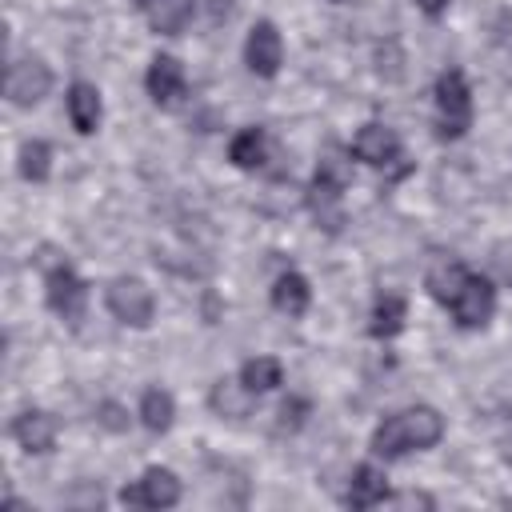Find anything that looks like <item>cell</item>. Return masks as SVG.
Listing matches in <instances>:
<instances>
[{
  "mask_svg": "<svg viewBox=\"0 0 512 512\" xmlns=\"http://www.w3.org/2000/svg\"><path fill=\"white\" fill-rule=\"evenodd\" d=\"M68 120L76 132H96L100 124V92L92 84H72L68 88Z\"/></svg>",
  "mask_w": 512,
  "mask_h": 512,
  "instance_id": "obj_17",
  "label": "cell"
},
{
  "mask_svg": "<svg viewBox=\"0 0 512 512\" xmlns=\"http://www.w3.org/2000/svg\"><path fill=\"white\" fill-rule=\"evenodd\" d=\"M240 380H244L252 392H272V388L284 380V368H280V360H272V356H256V360H248V364L240 368Z\"/></svg>",
  "mask_w": 512,
  "mask_h": 512,
  "instance_id": "obj_22",
  "label": "cell"
},
{
  "mask_svg": "<svg viewBox=\"0 0 512 512\" xmlns=\"http://www.w3.org/2000/svg\"><path fill=\"white\" fill-rule=\"evenodd\" d=\"M308 300H312V288H308V280H304L300 272L276 276V284H272V304H276V312H284V316H304V312H308Z\"/></svg>",
  "mask_w": 512,
  "mask_h": 512,
  "instance_id": "obj_16",
  "label": "cell"
},
{
  "mask_svg": "<svg viewBox=\"0 0 512 512\" xmlns=\"http://www.w3.org/2000/svg\"><path fill=\"white\" fill-rule=\"evenodd\" d=\"M340 184H328V180H312V188H308V208H312V216L328 228V232H340V224H344V208H340Z\"/></svg>",
  "mask_w": 512,
  "mask_h": 512,
  "instance_id": "obj_14",
  "label": "cell"
},
{
  "mask_svg": "<svg viewBox=\"0 0 512 512\" xmlns=\"http://www.w3.org/2000/svg\"><path fill=\"white\" fill-rule=\"evenodd\" d=\"M56 252H48L44 248V256H40V268H44V284H48V308L64 320V324H80L84 320V308H88V284L72 272V264L60 256V260H52Z\"/></svg>",
  "mask_w": 512,
  "mask_h": 512,
  "instance_id": "obj_2",
  "label": "cell"
},
{
  "mask_svg": "<svg viewBox=\"0 0 512 512\" xmlns=\"http://www.w3.org/2000/svg\"><path fill=\"white\" fill-rule=\"evenodd\" d=\"M420 4V12H428V16H440L444 8H448V0H416Z\"/></svg>",
  "mask_w": 512,
  "mask_h": 512,
  "instance_id": "obj_26",
  "label": "cell"
},
{
  "mask_svg": "<svg viewBox=\"0 0 512 512\" xmlns=\"http://www.w3.org/2000/svg\"><path fill=\"white\" fill-rule=\"evenodd\" d=\"M100 420H104L108 428H116V432H120V428H128V420H124V408H120V404H100Z\"/></svg>",
  "mask_w": 512,
  "mask_h": 512,
  "instance_id": "obj_25",
  "label": "cell"
},
{
  "mask_svg": "<svg viewBox=\"0 0 512 512\" xmlns=\"http://www.w3.org/2000/svg\"><path fill=\"white\" fill-rule=\"evenodd\" d=\"M48 168H52V148L44 140H28L20 148V176L24 180H48Z\"/></svg>",
  "mask_w": 512,
  "mask_h": 512,
  "instance_id": "obj_23",
  "label": "cell"
},
{
  "mask_svg": "<svg viewBox=\"0 0 512 512\" xmlns=\"http://www.w3.org/2000/svg\"><path fill=\"white\" fill-rule=\"evenodd\" d=\"M304 416H308V404H304V400H284L276 428H280V432H296V428L304 424Z\"/></svg>",
  "mask_w": 512,
  "mask_h": 512,
  "instance_id": "obj_24",
  "label": "cell"
},
{
  "mask_svg": "<svg viewBox=\"0 0 512 512\" xmlns=\"http://www.w3.org/2000/svg\"><path fill=\"white\" fill-rule=\"evenodd\" d=\"M244 60L256 76H276L280 72V60H284V44H280V32L272 20H256L252 32H248V44H244Z\"/></svg>",
  "mask_w": 512,
  "mask_h": 512,
  "instance_id": "obj_8",
  "label": "cell"
},
{
  "mask_svg": "<svg viewBox=\"0 0 512 512\" xmlns=\"http://www.w3.org/2000/svg\"><path fill=\"white\" fill-rule=\"evenodd\" d=\"M144 84H148V96L160 104V108H176L180 100H184V68H180V60L176 56H156L152 64H148V76H144Z\"/></svg>",
  "mask_w": 512,
  "mask_h": 512,
  "instance_id": "obj_9",
  "label": "cell"
},
{
  "mask_svg": "<svg viewBox=\"0 0 512 512\" xmlns=\"http://www.w3.org/2000/svg\"><path fill=\"white\" fill-rule=\"evenodd\" d=\"M472 124V92H468V80L460 68H448L440 72L436 80V132L444 140H456L464 136Z\"/></svg>",
  "mask_w": 512,
  "mask_h": 512,
  "instance_id": "obj_3",
  "label": "cell"
},
{
  "mask_svg": "<svg viewBox=\"0 0 512 512\" xmlns=\"http://www.w3.org/2000/svg\"><path fill=\"white\" fill-rule=\"evenodd\" d=\"M440 436H444V416L428 404H416V408H404L380 420V428L372 432V452L380 460H400L408 452L432 448Z\"/></svg>",
  "mask_w": 512,
  "mask_h": 512,
  "instance_id": "obj_1",
  "label": "cell"
},
{
  "mask_svg": "<svg viewBox=\"0 0 512 512\" xmlns=\"http://www.w3.org/2000/svg\"><path fill=\"white\" fill-rule=\"evenodd\" d=\"M48 88H52V72H48L44 60L28 56V60H16V64L8 68L4 92H8V100H12L16 108H32V104H40V100L48 96Z\"/></svg>",
  "mask_w": 512,
  "mask_h": 512,
  "instance_id": "obj_6",
  "label": "cell"
},
{
  "mask_svg": "<svg viewBox=\"0 0 512 512\" xmlns=\"http://www.w3.org/2000/svg\"><path fill=\"white\" fill-rule=\"evenodd\" d=\"M352 152H356V160H364L372 168H388L392 160H400V136L384 124H364L352 140Z\"/></svg>",
  "mask_w": 512,
  "mask_h": 512,
  "instance_id": "obj_10",
  "label": "cell"
},
{
  "mask_svg": "<svg viewBox=\"0 0 512 512\" xmlns=\"http://www.w3.org/2000/svg\"><path fill=\"white\" fill-rule=\"evenodd\" d=\"M448 308H452V320H456L460 328H480V324H488L492 312H496V288H492L484 276L468 272Z\"/></svg>",
  "mask_w": 512,
  "mask_h": 512,
  "instance_id": "obj_5",
  "label": "cell"
},
{
  "mask_svg": "<svg viewBox=\"0 0 512 512\" xmlns=\"http://www.w3.org/2000/svg\"><path fill=\"white\" fill-rule=\"evenodd\" d=\"M404 320H408V304H404V296L384 292V296L372 304V324H368V332H372L376 340H392V336L404 328Z\"/></svg>",
  "mask_w": 512,
  "mask_h": 512,
  "instance_id": "obj_18",
  "label": "cell"
},
{
  "mask_svg": "<svg viewBox=\"0 0 512 512\" xmlns=\"http://www.w3.org/2000/svg\"><path fill=\"white\" fill-rule=\"evenodd\" d=\"M256 396H260V392H252L244 380H228V376H224V380H216V384H212L208 404H212V412H216V416L240 420V416H248V412H252Z\"/></svg>",
  "mask_w": 512,
  "mask_h": 512,
  "instance_id": "obj_12",
  "label": "cell"
},
{
  "mask_svg": "<svg viewBox=\"0 0 512 512\" xmlns=\"http://www.w3.org/2000/svg\"><path fill=\"white\" fill-rule=\"evenodd\" d=\"M264 156H268V136H264V128H244V132H236L232 144H228V160H232L236 168H260Z\"/></svg>",
  "mask_w": 512,
  "mask_h": 512,
  "instance_id": "obj_19",
  "label": "cell"
},
{
  "mask_svg": "<svg viewBox=\"0 0 512 512\" xmlns=\"http://www.w3.org/2000/svg\"><path fill=\"white\" fill-rule=\"evenodd\" d=\"M464 276H468V268H464L460 260H452V256H436L432 268H428V276H424V284H428V292H432L440 304H452V296L460 292Z\"/></svg>",
  "mask_w": 512,
  "mask_h": 512,
  "instance_id": "obj_15",
  "label": "cell"
},
{
  "mask_svg": "<svg viewBox=\"0 0 512 512\" xmlns=\"http://www.w3.org/2000/svg\"><path fill=\"white\" fill-rule=\"evenodd\" d=\"M380 500H388V480H384V472H380V468H372V464L352 468V480H348L344 504H352V508H376Z\"/></svg>",
  "mask_w": 512,
  "mask_h": 512,
  "instance_id": "obj_13",
  "label": "cell"
},
{
  "mask_svg": "<svg viewBox=\"0 0 512 512\" xmlns=\"http://www.w3.org/2000/svg\"><path fill=\"white\" fill-rule=\"evenodd\" d=\"M192 16V0H152L148 4V24L164 36H176Z\"/></svg>",
  "mask_w": 512,
  "mask_h": 512,
  "instance_id": "obj_20",
  "label": "cell"
},
{
  "mask_svg": "<svg viewBox=\"0 0 512 512\" xmlns=\"http://www.w3.org/2000/svg\"><path fill=\"white\" fill-rule=\"evenodd\" d=\"M152 292L144 280L136 276H120L108 284V312L120 320V324H132V328H148L152 324Z\"/></svg>",
  "mask_w": 512,
  "mask_h": 512,
  "instance_id": "obj_4",
  "label": "cell"
},
{
  "mask_svg": "<svg viewBox=\"0 0 512 512\" xmlns=\"http://www.w3.org/2000/svg\"><path fill=\"white\" fill-rule=\"evenodd\" d=\"M12 436H16V444H20L24 452L44 456V452H52V444H56V420H52L48 412H40V408H28V412H20V416L12 420Z\"/></svg>",
  "mask_w": 512,
  "mask_h": 512,
  "instance_id": "obj_11",
  "label": "cell"
},
{
  "mask_svg": "<svg viewBox=\"0 0 512 512\" xmlns=\"http://www.w3.org/2000/svg\"><path fill=\"white\" fill-rule=\"evenodd\" d=\"M132 4H152V0H132Z\"/></svg>",
  "mask_w": 512,
  "mask_h": 512,
  "instance_id": "obj_27",
  "label": "cell"
},
{
  "mask_svg": "<svg viewBox=\"0 0 512 512\" xmlns=\"http://www.w3.org/2000/svg\"><path fill=\"white\" fill-rule=\"evenodd\" d=\"M172 416H176V404L164 388H148L144 400H140V420L148 432H168L172 428Z\"/></svg>",
  "mask_w": 512,
  "mask_h": 512,
  "instance_id": "obj_21",
  "label": "cell"
},
{
  "mask_svg": "<svg viewBox=\"0 0 512 512\" xmlns=\"http://www.w3.org/2000/svg\"><path fill=\"white\" fill-rule=\"evenodd\" d=\"M120 500L124 504H136V508H172L180 500V480L168 468H148L140 480H132L128 488H120Z\"/></svg>",
  "mask_w": 512,
  "mask_h": 512,
  "instance_id": "obj_7",
  "label": "cell"
}]
</instances>
